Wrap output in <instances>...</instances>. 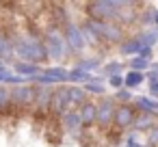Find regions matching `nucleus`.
Masks as SVG:
<instances>
[{
	"mask_svg": "<svg viewBox=\"0 0 158 147\" xmlns=\"http://www.w3.org/2000/svg\"><path fill=\"white\" fill-rule=\"evenodd\" d=\"M98 112H95V125L100 128H108L115 123V110H117V100L110 95L100 97V102L95 104Z\"/></svg>",
	"mask_w": 158,
	"mask_h": 147,
	"instance_id": "5",
	"label": "nucleus"
},
{
	"mask_svg": "<svg viewBox=\"0 0 158 147\" xmlns=\"http://www.w3.org/2000/svg\"><path fill=\"white\" fill-rule=\"evenodd\" d=\"M147 78H149V80H158V63H152V65H149Z\"/></svg>",
	"mask_w": 158,
	"mask_h": 147,
	"instance_id": "32",
	"label": "nucleus"
},
{
	"mask_svg": "<svg viewBox=\"0 0 158 147\" xmlns=\"http://www.w3.org/2000/svg\"><path fill=\"white\" fill-rule=\"evenodd\" d=\"M56 84H63V82H69V69H65V67H46L44 69Z\"/></svg>",
	"mask_w": 158,
	"mask_h": 147,
	"instance_id": "19",
	"label": "nucleus"
},
{
	"mask_svg": "<svg viewBox=\"0 0 158 147\" xmlns=\"http://www.w3.org/2000/svg\"><path fill=\"white\" fill-rule=\"evenodd\" d=\"M123 26L117 22H104V35H102V43H123Z\"/></svg>",
	"mask_w": 158,
	"mask_h": 147,
	"instance_id": "11",
	"label": "nucleus"
},
{
	"mask_svg": "<svg viewBox=\"0 0 158 147\" xmlns=\"http://www.w3.org/2000/svg\"><path fill=\"white\" fill-rule=\"evenodd\" d=\"M141 50H143V46L136 41V37L134 35H130V37H126V41L123 43H119V52L123 54V56H139L141 54Z\"/></svg>",
	"mask_w": 158,
	"mask_h": 147,
	"instance_id": "15",
	"label": "nucleus"
},
{
	"mask_svg": "<svg viewBox=\"0 0 158 147\" xmlns=\"http://www.w3.org/2000/svg\"><path fill=\"white\" fill-rule=\"evenodd\" d=\"M136 117H139V112L134 110L132 104H117V110H115V123H113V125L119 128V130L134 128Z\"/></svg>",
	"mask_w": 158,
	"mask_h": 147,
	"instance_id": "8",
	"label": "nucleus"
},
{
	"mask_svg": "<svg viewBox=\"0 0 158 147\" xmlns=\"http://www.w3.org/2000/svg\"><path fill=\"white\" fill-rule=\"evenodd\" d=\"M82 89L87 91V95L91 93V95H102V97H104V84H102V80H98V78L91 80L89 84H85Z\"/></svg>",
	"mask_w": 158,
	"mask_h": 147,
	"instance_id": "25",
	"label": "nucleus"
},
{
	"mask_svg": "<svg viewBox=\"0 0 158 147\" xmlns=\"http://www.w3.org/2000/svg\"><path fill=\"white\" fill-rule=\"evenodd\" d=\"M115 100H117V104H132V100H134V93L130 91V89H119V91H115Z\"/></svg>",
	"mask_w": 158,
	"mask_h": 147,
	"instance_id": "26",
	"label": "nucleus"
},
{
	"mask_svg": "<svg viewBox=\"0 0 158 147\" xmlns=\"http://www.w3.org/2000/svg\"><path fill=\"white\" fill-rule=\"evenodd\" d=\"M61 125H63V130H65L67 134H80V132L85 130L78 110H67V112L61 117Z\"/></svg>",
	"mask_w": 158,
	"mask_h": 147,
	"instance_id": "12",
	"label": "nucleus"
},
{
	"mask_svg": "<svg viewBox=\"0 0 158 147\" xmlns=\"http://www.w3.org/2000/svg\"><path fill=\"white\" fill-rule=\"evenodd\" d=\"M11 56H15V48H13V39L7 37L5 33H0V61H9Z\"/></svg>",
	"mask_w": 158,
	"mask_h": 147,
	"instance_id": "18",
	"label": "nucleus"
},
{
	"mask_svg": "<svg viewBox=\"0 0 158 147\" xmlns=\"http://www.w3.org/2000/svg\"><path fill=\"white\" fill-rule=\"evenodd\" d=\"M147 147H158V123L147 132Z\"/></svg>",
	"mask_w": 158,
	"mask_h": 147,
	"instance_id": "30",
	"label": "nucleus"
},
{
	"mask_svg": "<svg viewBox=\"0 0 158 147\" xmlns=\"http://www.w3.org/2000/svg\"><path fill=\"white\" fill-rule=\"evenodd\" d=\"M121 67H123V63H121V61H110V63H106V65H104L102 69H104L106 78H110V76H119Z\"/></svg>",
	"mask_w": 158,
	"mask_h": 147,
	"instance_id": "28",
	"label": "nucleus"
},
{
	"mask_svg": "<svg viewBox=\"0 0 158 147\" xmlns=\"http://www.w3.org/2000/svg\"><path fill=\"white\" fill-rule=\"evenodd\" d=\"M87 102H89V95H87V91L82 87H69V104H72V110L82 108Z\"/></svg>",
	"mask_w": 158,
	"mask_h": 147,
	"instance_id": "16",
	"label": "nucleus"
},
{
	"mask_svg": "<svg viewBox=\"0 0 158 147\" xmlns=\"http://www.w3.org/2000/svg\"><path fill=\"white\" fill-rule=\"evenodd\" d=\"M123 80H126V89L132 91V89H136L139 84L145 82V74H141V71H132V69H130V71L123 76Z\"/></svg>",
	"mask_w": 158,
	"mask_h": 147,
	"instance_id": "23",
	"label": "nucleus"
},
{
	"mask_svg": "<svg viewBox=\"0 0 158 147\" xmlns=\"http://www.w3.org/2000/svg\"><path fill=\"white\" fill-rule=\"evenodd\" d=\"M13 48H15V56L18 61H24V63H44L48 61V50L44 46V39L39 37H33V35H22V37H15L13 39Z\"/></svg>",
	"mask_w": 158,
	"mask_h": 147,
	"instance_id": "1",
	"label": "nucleus"
},
{
	"mask_svg": "<svg viewBox=\"0 0 158 147\" xmlns=\"http://www.w3.org/2000/svg\"><path fill=\"white\" fill-rule=\"evenodd\" d=\"M52 93H54V87H48V84H35V106H33V110L39 112V115L50 112Z\"/></svg>",
	"mask_w": 158,
	"mask_h": 147,
	"instance_id": "9",
	"label": "nucleus"
},
{
	"mask_svg": "<svg viewBox=\"0 0 158 147\" xmlns=\"http://www.w3.org/2000/svg\"><path fill=\"white\" fill-rule=\"evenodd\" d=\"M76 67L82 69V71H87V74H93L98 67H102V59L100 56H89V59H82Z\"/></svg>",
	"mask_w": 158,
	"mask_h": 147,
	"instance_id": "22",
	"label": "nucleus"
},
{
	"mask_svg": "<svg viewBox=\"0 0 158 147\" xmlns=\"http://www.w3.org/2000/svg\"><path fill=\"white\" fill-rule=\"evenodd\" d=\"M154 119H158V117H154V115H139L136 117V123H134V130L136 132H149L156 125Z\"/></svg>",
	"mask_w": 158,
	"mask_h": 147,
	"instance_id": "21",
	"label": "nucleus"
},
{
	"mask_svg": "<svg viewBox=\"0 0 158 147\" xmlns=\"http://www.w3.org/2000/svg\"><path fill=\"white\" fill-rule=\"evenodd\" d=\"M95 112H98V108H95V102H91V100L82 108H78V115H80V121H82L85 130L91 128V125H95Z\"/></svg>",
	"mask_w": 158,
	"mask_h": 147,
	"instance_id": "14",
	"label": "nucleus"
},
{
	"mask_svg": "<svg viewBox=\"0 0 158 147\" xmlns=\"http://www.w3.org/2000/svg\"><path fill=\"white\" fill-rule=\"evenodd\" d=\"M149 97H154V100H158V80H149Z\"/></svg>",
	"mask_w": 158,
	"mask_h": 147,
	"instance_id": "31",
	"label": "nucleus"
},
{
	"mask_svg": "<svg viewBox=\"0 0 158 147\" xmlns=\"http://www.w3.org/2000/svg\"><path fill=\"white\" fill-rule=\"evenodd\" d=\"M61 33H63V37H65V41H67V46H69L72 52L80 54V52L85 50L87 39H85V35H82L80 24H76L74 20H67V22L61 26Z\"/></svg>",
	"mask_w": 158,
	"mask_h": 147,
	"instance_id": "4",
	"label": "nucleus"
},
{
	"mask_svg": "<svg viewBox=\"0 0 158 147\" xmlns=\"http://www.w3.org/2000/svg\"><path fill=\"white\" fill-rule=\"evenodd\" d=\"M44 46L48 50V56L54 59V61H63L65 56H69V46L63 37V33L59 28H48L44 33Z\"/></svg>",
	"mask_w": 158,
	"mask_h": 147,
	"instance_id": "3",
	"label": "nucleus"
},
{
	"mask_svg": "<svg viewBox=\"0 0 158 147\" xmlns=\"http://www.w3.org/2000/svg\"><path fill=\"white\" fill-rule=\"evenodd\" d=\"M11 69H13V74H18V76H22V78H26V80H33L35 76H39V74L44 71V67H41V65L24 63V61H15Z\"/></svg>",
	"mask_w": 158,
	"mask_h": 147,
	"instance_id": "13",
	"label": "nucleus"
},
{
	"mask_svg": "<svg viewBox=\"0 0 158 147\" xmlns=\"http://www.w3.org/2000/svg\"><path fill=\"white\" fill-rule=\"evenodd\" d=\"M152 63H149V59H143V56H134L132 61H130V69L132 71H141L143 74V69H147Z\"/></svg>",
	"mask_w": 158,
	"mask_h": 147,
	"instance_id": "27",
	"label": "nucleus"
},
{
	"mask_svg": "<svg viewBox=\"0 0 158 147\" xmlns=\"http://www.w3.org/2000/svg\"><path fill=\"white\" fill-rule=\"evenodd\" d=\"M134 37H136V41H139L143 48H154V46L158 43V33H156V28H143V31H139Z\"/></svg>",
	"mask_w": 158,
	"mask_h": 147,
	"instance_id": "17",
	"label": "nucleus"
},
{
	"mask_svg": "<svg viewBox=\"0 0 158 147\" xmlns=\"http://www.w3.org/2000/svg\"><path fill=\"white\" fill-rule=\"evenodd\" d=\"M108 80V84L115 89V91H119V89H123L126 87V80H123V76L119 74V76H110V78H106Z\"/></svg>",
	"mask_w": 158,
	"mask_h": 147,
	"instance_id": "29",
	"label": "nucleus"
},
{
	"mask_svg": "<svg viewBox=\"0 0 158 147\" xmlns=\"http://www.w3.org/2000/svg\"><path fill=\"white\" fill-rule=\"evenodd\" d=\"M132 106H134V110H136L139 115H154V117H158V100H154V97L134 95Z\"/></svg>",
	"mask_w": 158,
	"mask_h": 147,
	"instance_id": "10",
	"label": "nucleus"
},
{
	"mask_svg": "<svg viewBox=\"0 0 158 147\" xmlns=\"http://www.w3.org/2000/svg\"><path fill=\"white\" fill-rule=\"evenodd\" d=\"M91 80H95V76L93 74H87V71H82V69H78V67H74V69H69V82H78V84H89Z\"/></svg>",
	"mask_w": 158,
	"mask_h": 147,
	"instance_id": "20",
	"label": "nucleus"
},
{
	"mask_svg": "<svg viewBox=\"0 0 158 147\" xmlns=\"http://www.w3.org/2000/svg\"><path fill=\"white\" fill-rule=\"evenodd\" d=\"M11 108V89L7 84H0V112Z\"/></svg>",
	"mask_w": 158,
	"mask_h": 147,
	"instance_id": "24",
	"label": "nucleus"
},
{
	"mask_svg": "<svg viewBox=\"0 0 158 147\" xmlns=\"http://www.w3.org/2000/svg\"><path fill=\"white\" fill-rule=\"evenodd\" d=\"M67 110H72V104H69V87H65V84L54 87L52 102H50V112L61 119Z\"/></svg>",
	"mask_w": 158,
	"mask_h": 147,
	"instance_id": "7",
	"label": "nucleus"
},
{
	"mask_svg": "<svg viewBox=\"0 0 158 147\" xmlns=\"http://www.w3.org/2000/svg\"><path fill=\"white\" fill-rule=\"evenodd\" d=\"M126 2L121 0H95L87 5V18L98 22H117Z\"/></svg>",
	"mask_w": 158,
	"mask_h": 147,
	"instance_id": "2",
	"label": "nucleus"
},
{
	"mask_svg": "<svg viewBox=\"0 0 158 147\" xmlns=\"http://www.w3.org/2000/svg\"><path fill=\"white\" fill-rule=\"evenodd\" d=\"M156 33H158V28H156Z\"/></svg>",
	"mask_w": 158,
	"mask_h": 147,
	"instance_id": "33",
	"label": "nucleus"
},
{
	"mask_svg": "<svg viewBox=\"0 0 158 147\" xmlns=\"http://www.w3.org/2000/svg\"><path fill=\"white\" fill-rule=\"evenodd\" d=\"M11 106L18 110L35 106V84H18L11 87Z\"/></svg>",
	"mask_w": 158,
	"mask_h": 147,
	"instance_id": "6",
	"label": "nucleus"
}]
</instances>
